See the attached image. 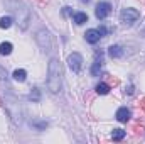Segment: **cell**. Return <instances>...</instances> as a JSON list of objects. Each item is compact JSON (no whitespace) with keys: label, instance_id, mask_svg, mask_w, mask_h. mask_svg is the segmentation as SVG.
<instances>
[{"label":"cell","instance_id":"6da1fadb","mask_svg":"<svg viewBox=\"0 0 145 144\" xmlns=\"http://www.w3.org/2000/svg\"><path fill=\"white\" fill-rule=\"evenodd\" d=\"M49 78H47V87L52 93H57L61 90V65L57 59H51L49 61Z\"/></svg>","mask_w":145,"mask_h":144},{"label":"cell","instance_id":"7a4b0ae2","mask_svg":"<svg viewBox=\"0 0 145 144\" xmlns=\"http://www.w3.org/2000/svg\"><path fill=\"white\" fill-rule=\"evenodd\" d=\"M120 19L125 26H132L133 22H137L140 19V12L137 9H123L120 14Z\"/></svg>","mask_w":145,"mask_h":144},{"label":"cell","instance_id":"3957f363","mask_svg":"<svg viewBox=\"0 0 145 144\" xmlns=\"http://www.w3.org/2000/svg\"><path fill=\"white\" fill-rule=\"evenodd\" d=\"M68 65H69V68H71L74 73H79L81 68H83V56H81L79 53H72V54H69Z\"/></svg>","mask_w":145,"mask_h":144},{"label":"cell","instance_id":"277c9868","mask_svg":"<svg viewBox=\"0 0 145 144\" xmlns=\"http://www.w3.org/2000/svg\"><path fill=\"white\" fill-rule=\"evenodd\" d=\"M110 12H111V5H110L108 2H100V3L96 5V17H98L100 20L106 19L110 15Z\"/></svg>","mask_w":145,"mask_h":144},{"label":"cell","instance_id":"5b68a950","mask_svg":"<svg viewBox=\"0 0 145 144\" xmlns=\"http://www.w3.org/2000/svg\"><path fill=\"white\" fill-rule=\"evenodd\" d=\"M100 37H101V32H100L98 29H88V31L84 32V39H86L89 44H96V42L100 41Z\"/></svg>","mask_w":145,"mask_h":144},{"label":"cell","instance_id":"8992f818","mask_svg":"<svg viewBox=\"0 0 145 144\" xmlns=\"http://www.w3.org/2000/svg\"><path fill=\"white\" fill-rule=\"evenodd\" d=\"M130 115L132 114H130V110L127 107H121V108L116 110V120L118 122H128L130 120Z\"/></svg>","mask_w":145,"mask_h":144},{"label":"cell","instance_id":"52a82bcc","mask_svg":"<svg viewBox=\"0 0 145 144\" xmlns=\"http://www.w3.org/2000/svg\"><path fill=\"white\" fill-rule=\"evenodd\" d=\"M108 54L111 58H121L123 56V48L118 46V44H113V46L108 48Z\"/></svg>","mask_w":145,"mask_h":144},{"label":"cell","instance_id":"ba28073f","mask_svg":"<svg viewBox=\"0 0 145 144\" xmlns=\"http://www.w3.org/2000/svg\"><path fill=\"white\" fill-rule=\"evenodd\" d=\"M98 56H100V58H96V61L93 63V68H91V73H93L95 76H98L100 71H101V51L98 53Z\"/></svg>","mask_w":145,"mask_h":144},{"label":"cell","instance_id":"9c48e42d","mask_svg":"<svg viewBox=\"0 0 145 144\" xmlns=\"http://www.w3.org/2000/svg\"><path fill=\"white\" fill-rule=\"evenodd\" d=\"M72 19H74V22H76L78 26H81V24L88 22V15H86L84 12H76V14L72 15Z\"/></svg>","mask_w":145,"mask_h":144},{"label":"cell","instance_id":"30bf717a","mask_svg":"<svg viewBox=\"0 0 145 144\" xmlns=\"http://www.w3.org/2000/svg\"><path fill=\"white\" fill-rule=\"evenodd\" d=\"M132 132H133L135 136H144L145 134V126L144 124H138V122L133 124V126H132Z\"/></svg>","mask_w":145,"mask_h":144},{"label":"cell","instance_id":"8fae6325","mask_svg":"<svg viewBox=\"0 0 145 144\" xmlns=\"http://www.w3.org/2000/svg\"><path fill=\"white\" fill-rule=\"evenodd\" d=\"M125 131L123 129H113V132H111V139L113 141H121L123 137H125Z\"/></svg>","mask_w":145,"mask_h":144},{"label":"cell","instance_id":"7c38bea8","mask_svg":"<svg viewBox=\"0 0 145 144\" xmlns=\"http://www.w3.org/2000/svg\"><path fill=\"white\" fill-rule=\"evenodd\" d=\"M108 92H110L108 83H98V85H96V93H98V95H106Z\"/></svg>","mask_w":145,"mask_h":144},{"label":"cell","instance_id":"4fadbf2b","mask_svg":"<svg viewBox=\"0 0 145 144\" xmlns=\"http://www.w3.org/2000/svg\"><path fill=\"white\" fill-rule=\"evenodd\" d=\"M12 53V44L10 42H2L0 44V54L2 56H7V54H10Z\"/></svg>","mask_w":145,"mask_h":144},{"label":"cell","instance_id":"5bb4252c","mask_svg":"<svg viewBox=\"0 0 145 144\" xmlns=\"http://www.w3.org/2000/svg\"><path fill=\"white\" fill-rule=\"evenodd\" d=\"M12 76H14V80H15V81H24V80H25V76H27V71H25V70H15Z\"/></svg>","mask_w":145,"mask_h":144},{"label":"cell","instance_id":"9a60e30c","mask_svg":"<svg viewBox=\"0 0 145 144\" xmlns=\"http://www.w3.org/2000/svg\"><path fill=\"white\" fill-rule=\"evenodd\" d=\"M10 26H12V17L10 15H5V17L0 19V27L2 29H8Z\"/></svg>","mask_w":145,"mask_h":144},{"label":"cell","instance_id":"2e32d148","mask_svg":"<svg viewBox=\"0 0 145 144\" xmlns=\"http://www.w3.org/2000/svg\"><path fill=\"white\" fill-rule=\"evenodd\" d=\"M108 85H118V80H116V78H111V76H110V78H108Z\"/></svg>","mask_w":145,"mask_h":144},{"label":"cell","instance_id":"e0dca14e","mask_svg":"<svg viewBox=\"0 0 145 144\" xmlns=\"http://www.w3.org/2000/svg\"><path fill=\"white\" fill-rule=\"evenodd\" d=\"M140 108H144V110H145V98L140 100Z\"/></svg>","mask_w":145,"mask_h":144}]
</instances>
